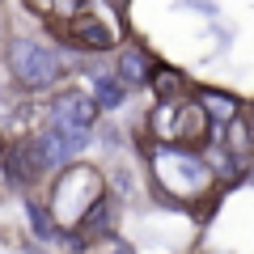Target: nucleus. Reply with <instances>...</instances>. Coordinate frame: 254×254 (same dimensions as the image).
Instances as JSON below:
<instances>
[{
  "label": "nucleus",
  "mask_w": 254,
  "mask_h": 254,
  "mask_svg": "<svg viewBox=\"0 0 254 254\" xmlns=\"http://www.w3.org/2000/svg\"><path fill=\"white\" fill-rule=\"evenodd\" d=\"M98 199H106V182L93 165H64L60 178L51 182V216L64 229H81V220L89 216V208Z\"/></svg>",
  "instance_id": "nucleus-2"
},
{
  "label": "nucleus",
  "mask_w": 254,
  "mask_h": 254,
  "mask_svg": "<svg viewBox=\"0 0 254 254\" xmlns=\"http://www.w3.org/2000/svg\"><path fill=\"white\" fill-rule=\"evenodd\" d=\"M187 9L203 13V17H216V4H212V0H187Z\"/></svg>",
  "instance_id": "nucleus-13"
},
{
  "label": "nucleus",
  "mask_w": 254,
  "mask_h": 254,
  "mask_svg": "<svg viewBox=\"0 0 254 254\" xmlns=\"http://www.w3.org/2000/svg\"><path fill=\"white\" fill-rule=\"evenodd\" d=\"M110 229H115V203H110V199H98V203L89 208V216L81 220L76 233H81V237H106Z\"/></svg>",
  "instance_id": "nucleus-10"
},
{
  "label": "nucleus",
  "mask_w": 254,
  "mask_h": 254,
  "mask_svg": "<svg viewBox=\"0 0 254 254\" xmlns=\"http://www.w3.org/2000/svg\"><path fill=\"white\" fill-rule=\"evenodd\" d=\"M110 254H131V250H127V246H115V250H110Z\"/></svg>",
  "instance_id": "nucleus-18"
},
{
  "label": "nucleus",
  "mask_w": 254,
  "mask_h": 254,
  "mask_svg": "<svg viewBox=\"0 0 254 254\" xmlns=\"http://www.w3.org/2000/svg\"><path fill=\"white\" fill-rule=\"evenodd\" d=\"M98 115H102L98 98H89V93H81V89H64L60 98L51 102V127L60 136H68L76 148L89 144V131H93V123H98Z\"/></svg>",
  "instance_id": "nucleus-4"
},
{
  "label": "nucleus",
  "mask_w": 254,
  "mask_h": 254,
  "mask_svg": "<svg viewBox=\"0 0 254 254\" xmlns=\"http://www.w3.org/2000/svg\"><path fill=\"white\" fill-rule=\"evenodd\" d=\"M21 4H26L30 13H51V4H55V0H21Z\"/></svg>",
  "instance_id": "nucleus-14"
},
{
  "label": "nucleus",
  "mask_w": 254,
  "mask_h": 254,
  "mask_svg": "<svg viewBox=\"0 0 254 254\" xmlns=\"http://www.w3.org/2000/svg\"><path fill=\"white\" fill-rule=\"evenodd\" d=\"M148 89H153L157 102H178V98H187L190 81H187V72H178V68H170V64H157V72H153V81H148Z\"/></svg>",
  "instance_id": "nucleus-8"
},
{
  "label": "nucleus",
  "mask_w": 254,
  "mask_h": 254,
  "mask_svg": "<svg viewBox=\"0 0 254 254\" xmlns=\"http://www.w3.org/2000/svg\"><path fill=\"white\" fill-rule=\"evenodd\" d=\"M9 68L17 76V85L47 89L60 76V55H55V47L38 43V38H13L9 43Z\"/></svg>",
  "instance_id": "nucleus-3"
},
{
  "label": "nucleus",
  "mask_w": 254,
  "mask_h": 254,
  "mask_svg": "<svg viewBox=\"0 0 254 254\" xmlns=\"http://www.w3.org/2000/svg\"><path fill=\"white\" fill-rule=\"evenodd\" d=\"M115 72H119V81H123L127 89H144V85L153 81V72H157V60L140 43H127V47H119V55H115Z\"/></svg>",
  "instance_id": "nucleus-6"
},
{
  "label": "nucleus",
  "mask_w": 254,
  "mask_h": 254,
  "mask_svg": "<svg viewBox=\"0 0 254 254\" xmlns=\"http://www.w3.org/2000/svg\"><path fill=\"white\" fill-rule=\"evenodd\" d=\"M246 127H250V140H254V102L246 106Z\"/></svg>",
  "instance_id": "nucleus-15"
},
{
  "label": "nucleus",
  "mask_w": 254,
  "mask_h": 254,
  "mask_svg": "<svg viewBox=\"0 0 254 254\" xmlns=\"http://www.w3.org/2000/svg\"><path fill=\"white\" fill-rule=\"evenodd\" d=\"M106 4H110V9L119 13V9H127V4H131V0H106Z\"/></svg>",
  "instance_id": "nucleus-16"
},
{
  "label": "nucleus",
  "mask_w": 254,
  "mask_h": 254,
  "mask_svg": "<svg viewBox=\"0 0 254 254\" xmlns=\"http://www.w3.org/2000/svg\"><path fill=\"white\" fill-rule=\"evenodd\" d=\"M30 225H34V233L47 242V237L55 233V216H51V208H38V203H30Z\"/></svg>",
  "instance_id": "nucleus-11"
},
{
  "label": "nucleus",
  "mask_w": 254,
  "mask_h": 254,
  "mask_svg": "<svg viewBox=\"0 0 254 254\" xmlns=\"http://www.w3.org/2000/svg\"><path fill=\"white\" fill-rule=\"evenodd\" d=\"M68 34H72V43L81 47V51H110V47L119 43V30L106 26V21H102L93 9L76 13V17L68 21Z\"/></svg>",
  "instance_id": "nucleus-5"
},
{
  "label": "nucleus",
  "mask_w": 254,
  "mask_h": 254,
  "mask_svg": "<svg viewBox=\"0 0 254 254\" xmlns=\"http://www.w3.org/2000/svg\"><path fill=\"white\" fill-rule=\"evenodd\" d=\"M51 13H60L64 21H72L76 13H85V0H55V4H51Z\"/></svg>",
  "instance_id": "nucleus-12"
},
{
  "label": "nucleus",
  "mask_w": 254,
  "mask_h": 254,
  "mask_svg": "<svg viewBox=\"0 0 254 254\" xmlns=\"http://www.w3.org/2000/svg\"><path fill=\"white\" fill-rule=\"evenodd\" d=\"M93 98L102 110H119L127 98V85L119 81V72H93Z\"/></svg>",
  "instance_id": "nucleus-9"
},
{
  "label": "nucleus",
  "mask_w": 254,
  "mask_h": 254,
  "mask_svg": "<svg viewBox=\"0 0 254 254\" xmlns=\"http://www.w3.org/2000/svg\"><path fill=\"white\" fill-rule=\"evenodd\" d=\"M195 98L203 102V110H208V119L216 127H229L233 119H242L246 115V102L237 98L233 89H216V85H199L195 89Z\"/></svg>",
  "instance_id": "nucleus-7"
},
{
  "label": "nucleus",
  "mask_w": 254,
  "mask_h": 254,
  "mask_svg": "<svg viewBox=\"0 0 254 254\" xmlns=\"http://www.w3.org/2000/svg\"><path fill=\"white\" fill-rule=\"evenodd\" d=\"M246 182L254 187V157H250V165H246Z\"/></svg>",
  "instance_id": "nucleus-17"
},
{
  "label": "nucleus",
  "mask_w": 254,
  "mask_h": 254,
  "mask_svg": "<svg viewBox=\"0 0 254 254\" xmlns=\"http://www.w3.org/2000/svg\"><path fill=\"white\" fill-rule=\"evenodd\" d=\"M144 161H148V178H153L157 195L165 203H178V208H195L216 190L220 174L208 161L203 148H187V144H144Z\"/></svg>",
  "instance_id": "nucleus-1"
}]
</instances>
